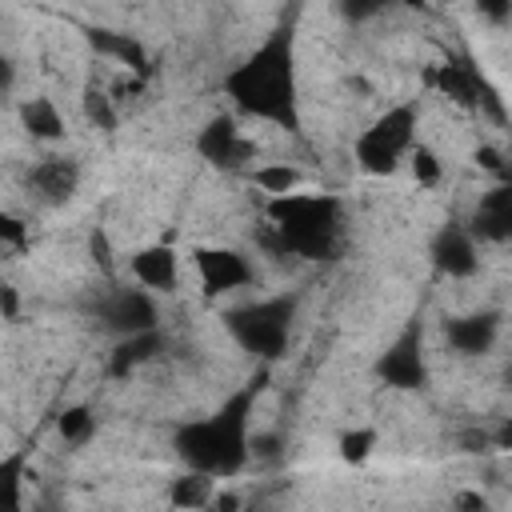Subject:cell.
I'll list each match as a JSON object with an SVG mask.
<instances>
[{"label":"cell","mask_w":512,"mask_h":512,"mask_svg":"<svg viewBox=\"0 0 512 512\" xmlns=\"http://www.w3.org/2000/svg\"><path fill=\"white\" fill-rule=\"evenodd\" d=\"M404 160H408V168H412V180H416V184H424V188L440 184L444 168H440V156H436V152H432L428 144H412Z\"/></svg>","instance_id":"cell-23"},{"label":"cell","mask_w":512,"mask_h":512,"mask_svg":"<svg viewBox=\"0 0 512 512\" xmlns=\"http://www.w3.org/2000/svg\"><path fill=\"white\" fill-rule=\"evenodd\" d=\"M432 80H436V88H440L448 100H456V104H464V108H476V104L488 96L480 72H476L468 60H444V64L432 72Z\"/></svg>","instance_id":"cell-15"},{"label":"cell","mask_w":512,"mask_h":512,"mask_svg":"<svg viewBox=\"0 0 512 512\" xmlns=\"http://www.w3.org/2000/svg\"><path fill=\"white\" fill-rule=\"evenodd\" d=\"M476 160H480V168H488V172H496V176H504V156H500V148H480L476 152Z\"/></svg>","instance_id":"cell-27"},{"label":"cell","mask_w":512,"mask_h":512,"mask_svg":"<svg viewBox=\"0 0 512 512\" xmlns=\"http://www.w3.org/2000/svg\"><path fill=\"white\" fill-rule=\"evenodd\" d=\"M28 252V224L12 212H0V256H20Z\"/></svg>","instance_id":"cell-24"},{"label":"cell","mask_w":512,"mask_h":512,"mask_svg":"<svg viewBox=\"0 0 512 512\" xmlns=\"http://www.w3.org/2000/svg\"><path fill=\"white\" fill-rule=\"evenodd\" d=\"M468 232L480 240H508V232H512V188L508 184H496L492 192L480 196Z\"/></svg>","instance_id":"cell-14"},{"label":"cell","mask_w":512,"mask_h":512,"mask_svg":"<svg viewBox=\"0 0 512 512\" xmlns=\"http://www.w3.org/2000/svg\"><path fill=\"white\" fill-rule=\"evenodd\" d=\"M380 380L392 388H420L428 368H424V352H420V328H408L384 356H380Z\"/></svg>","instance_id":"cell-9"},{"label":"cell","mask_w":512,"mask_h":512,"mask_svg":"<svg viewBox=\"0 0 512 512\" xmlns=\"http://www.w3.org/2000/svg\"><path fill=\"white\" fill-rule=\"evenodd\" d=\"M76 184H80V164H76L72 156H44V160L32 164V172H28V188H32L36 200H44V204H64V200H72Z\"/></svg>","instance_id":"cell-10"},{"label":"cell","mask_w":512,"mask_h":512,"mask_svg":"<svg viewBox=\"0 0 512 512\" xmlns=\"http://www.w3.org/2000/svg\"><path fill=\"white\" fill-rule=\"evenodd\" d=\"M268 220L284 252L320 260L332 256L336 236H340V204L336 196H316V192H288L268 200Z\"/></svg>","instance_id":"cell-3"},{"label":"cell","mask_w":512,"mask_h":512,"mask_svg":"<svg viewBox=\"0 0 512 512\" xmlns=\"http://www.w3.org/2000/svg\"><path fill=\"white\" fill-rule=\"evenodd\" d=\"M20 124H24V132H28L32 140H44V144H52V140L64 136V116H60L56 100H48V96L24 100V104H20Z\"/></svg>","instance_id":"cell-16"},{"label":"cell","mask_w":512,"mask_h":512,"mask_svg":"<svg viewBox=\"0 0 512 512\" xmlns=\"http://www.w3.org/2000/svg\"><path fill=\"white\" fill-rule=\"evenodd\" d=\"M192 260H196V276H200L204 296H224V292H236L252 280V264L232 248H196Z\"/></svg>","instance_id":"cell-6"},{"label":"cell","mask_w":512,"mask_h":512,"mask_svg":"<svg viewBox=\"0 0 512 512\" xmlns=\"http://www.w3.org/2000/svg\"><path fill=\"white\" fill-rule=\"evenodd\" d=\"M416 120H420L416 104H392L384 116H376L352 144L356 168L368 176H392L408 156V148L416 144Z\"/></svg>","instance_id":"cell-4"},{"label":"cell","mask_w":512,"mask_h":512,"mask_svg":"<svg viewBox=\"0 0 512 512\" xmlns=\"http://www.w3.org/2000/svg\"><path fill=\"white\" fill-rule=\"evenodd\" d=\"M248 180H252L260 192H268V200L304 188V172H300L296 164H256V168L248 172Z\"/></svg>","instance_id":"cell-19"},{"label":"cell","mask_w":512,"mask_h":512,"mask_svg":"<svg viewBox=\"0 0 512 512\" xmlns=\"http://www.w3.org/2000/svg\"><path fill=\"white\" fill-rule=\"evenodd\" d=\"M104 320L120 332V336H132V332H152L156 328V308H152V296L140 292V288H120L108 308H104Z\"/></svg>","instance_id":"cell-12"},{"label":"cell","mask_w":512,"mask_h":512,"mask_svg":"<svg viewBox=\"0 0 512 512\" xmlns=\"http://www.w3.org/2000/svg\"><path fill=\"white\" fill-rule=\"evenodd\" d=\"M248 412H252V388L236 392L220 412H212L208 420H192L176 432V456L192 468V472H208V476H236L248 464Z\"/></svg>","instance_id":"cell-2"},{"label":"cell","mask_w":512,"mask_h":512,"mask_svg":"<svg viewBox=\"0 0 512 512\" xmlns=\"http://www.w3.org/2000/svg\"><path fill=\"white\" fill-rule=\"evenodd\" d=\"M156 348H160L156 328H152V332H132V336H120V340H116V348H112V372H116V376H128L136 364L152 360V352H156Z\"/></svg>","instance_id":"cell-20"},{"label":"cell","mask_w":512,"mask_h":512,"mask_svg":"<svg viewBox=\"0 0 512 512\" xmlns=\"http://www.w3.org/2000/svg\"><path fill=\"white\" fill-rule=\"evenodd\" d=\"M56 432H60L64 444H88L92 432H96V412L88 404H68L56 416Z\"/></svg>","instance_id":"cell-22"},{"label":"cell","mask_w":512,"mask_h":512,"mask_svg":"<svg viewBox=\"0 0 512 512\" xmlns=\"http://www.w3.org/2000/svg\"><path fill=\"white\" fill-rule=\"evenodd\" d=\"M432 264L444 276H452V280L472 276L480 268V244H476V236L468 228H460V224L440 228L436 240H432Z\"/></svg>","instance_id":"cell-8"},{"label":"cell","mask_w":512,"mask_h":512,"mask_svg":"<svg viewBox=\"0 0 512 512\" xmlns=\"http://www.w3.org/2000/svg\"><path fill=\"white\" fill-rule=\"evenodd\" d=\"M292 300L288 296H272V300H256V304H244V308H232L224 320H228V332L236 336V344L252 356H280L284 344H288V328H292Z\"/></svg>","instance_id":"cell-5"},{"label":"cell","mask_w":512,"mask_h":512,"mask_svg":"<svg viewBox=\"0 0 512 512\" xmlns=\"http://www.w3.org/2000/svg\"><path fill=\"white\" fill-rule=\"evenodd\" d=\"M196 148H200L204 160H212V164H220V168H240V164H248V160L256 156L252 140L240 136V128H236L232 116H212V120L200 128Z\"/></svg>","instance_id":"cell-7"},{"label":"cell","mask_w":512,"mask_h":512,"mask_svg":"<svg viewBox=\"0 0 512 512\" xmlns=\"http://www.w3.org/2000/svg\"><path fill=\"white\" fill-rule=\"evenodd\" d=\"M212 496H216V476H208V472H192L188 468L168 484V500L180 512H200V508L212 504Z\"/></svg>","instance_id":"cell-17"},{"label":"cell","mask_w":512,"mask_h":512,"mask_svg":"<svg viewBox=\"0 0 512 512\" xmlns=\"http://www.w3.org/2000/svg\"><path fill=\"white\" fill-rule=\"evenodd\" d=\"M0 308H4V316H16V292L8 284L0 288Z\"/></svg>","instance_id":"cell-28"},{"label":"cell","mask_w":512,"mask_h":512,"mask_svg":"<svg viewBox=\"0 0 512 512\" xmlns=\"http://www.w3.org/2000/svg\"><path fill=\"white\" fill-rule=\"evenodd\" d=\"M224 96L256 120L296 128V40H292V28H276L256 52H248L224 76Z\"/></svg>","instance_id":"cell-1"},{"label":"cell","mask_w":512,"mask_h":512,"mask_svg":"<svg viewBox=\"0 0 512 512\" xmlns=\"http://www.w3.org/2000/svg\"><path fill=\"white\" fill-rule=\"evenodd\" d=\"M84 116H88L100 132H112V128H116L112 96H108V92H100V88H88V92H84Z\"/></svg>","instance_id":"cell-25"},{"label":"cell","mask_w":512,"mask_h":512,"mask_svg":"<svg viewBox=\"0 0 512 512\" xmlns=\"http://www.w3.org/2000/svg\"><path fill=\"white\" fill-rule=\"evenodd\" d=\"M24 504V452L0 456V512H20Z\"/></svg>","instance_id":"cell-21"},{"label":"cell","mask_w":512,"mask_h":512,"mask_svg":"<svg viewBox=\"0 0 512 512\" xmlns=\"http://www.w3.org/2000/svg\"><path fill=\"white\" fill-rule=\"evenodd\" d=\"M92 48L104 52V56H116L124 68H132L136 76H148V52L140 48V40H132L128 32H108V28H96L88 32Z\"/></svg>","instance_id":"cell-18"},{"label":"cell","mask_w":512,"mask_h":512,"mask_svg":"<svg viewBox=\"0 0 512 512\" xmlns=\"http://www.w3.org/2000/svg\"><path fill=\"white\" fill-rule=\"evenodd\" d=\"M496 328H500L496 312L452 316V320L444 324V340H448L452 352H460V356H484V352L492 348V340H496Z\"/></svg>","instance_id":"cell-13"},{"label":"cell","mask_w":512,"mask_h":512,"mask_svg":"<svg viewBox=\"0 0 512 512\" xmlns=\"http://www.w3.org/2000/svg\"><path fill=\"white\" fill-rule=\"evenodd\" d=\"M136 284L144 292H176L180 284V256L168 248V244H148L140 248L132 260H128Z\"/></svg>","instance_id":"cell-11"},{"label":"cell","mask_w":512,"mask_h":512,"mask_svg":"<svg viewBox=\"0 0 512 512\" xmlns=\"http://www.w3.org/2000/svg\"><path fill=\"white\" fill-rule=\"evenodd\" d=\"M372 448H376L372 428H352V432L340 436V460H348V464H364L372 456Z\"/></svg>","instance_id":"cell-26"}]
</instances>
